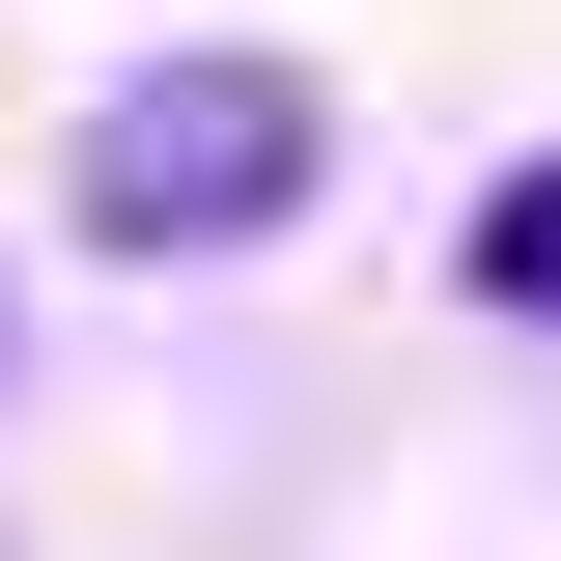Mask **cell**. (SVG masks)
Here are the masks:
<instances>
[{
  "label": "cell",
  "instance_id": "2",
  "mask_svg": "<svg viewBox=\"0 0 561 561\" xmlns=\"http://www.w3.org/2000/svg\"><path fill=\"white\" fill-rule=\"evenodd\" d=\"M478 309H534V337H561V140H534V169L478 197Z\"/></svg>",
  "mask_w": 561,
  "mask_h": 561
},
{
  "label": "cell",
  "instance_id": "1",
  "mask_svg": "<svg viewBox=\"0 0 561 561\" xmlns=\"http://www.w3.org/2000/svg\"><path fill=\"white\" fill-rule=\"evenodd\" d=\"M309 169H337V113L280 57H140L84 113V225L113 253H253V225H309Z\"/></svg>",
  "mask_w": 561,
  "mask_h": 561
}]
</instances>
